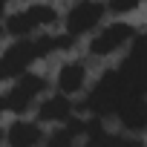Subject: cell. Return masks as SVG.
Listing matches in <instances>:
<instances>
[{
  "label": "cell",
  "mask_w": 147,
  "mask_h": 147,
  "mask_svg": "<svg viewBox=\"0 0 147 147\" xmlns=\"http://www.w3.org/2000/svg\"><path fill=\"white\" fill-rule=\"evenodd\" d=\"M40 61V52H38V43L35 38H23V40H15L12 46L3 49V55H0V78H23L29 66Z\"/></svg>",
  "instance_id": "6da1fadb"
},
{
  "label": "cell",
  "mask_w": 147,
  "mask_h": 147,
  "mask_svg": "<svg viewBox=\"0 0 147 147\" xmlns=\"http://www.w3.org/2000/svg\"><path fill=\"white\" fill-rule=\"evenodd\" d=\"M46 87H49V81L43 78V75H38V72H26L23 78H18L12 87H9V92L3 95V110L6 113H26L32 104H35V98L40 95V92H46Z\"/></svg>",
  "instance_id": "7a4b0ae2"
},
{
  "label": "cell",
  "mask_w": 147,
  "mask_h": 147,
  "mask_svg": "<svg viewBox=\"0 0 147 147\" xmlns=\"http://www.w3.org/2000/svg\"><path fill=\"white\" fill-rule=\"evenodd\" d=\"M136 38H138V32H136L130 23H124V20L107 23L98 35H92V40H90V55H95V58H107V55L118 52L121 46H127V43L136 40Z\"/></svg>",
  "instance_id": "3957f363"
},
{
  "label": "cell",
  "mask_w": 147,
  "mask_h": 147,
  "mask_svg": "<svg viewBox=\"0 0 147 147\" xmlns=\"http://www.w3.org/2000/svg\"><path fill=\"white\" fill-rule=\"evenodd\" d=\"M107 6L104 3H95V0H84V3H75L69 12H66V35L72 38H81L87 32H92L101 18H104Z\"/></svg>",
  "instance_id": "277c9868"
},
{
  "label": "cell",
  "mask_w": 147,
  "mask_h": 147,
  "mask_svg": "<svg viewBox=\"0 0 147 147\" xmlns=\"http://www.w3.org/2000/svg\"><path fill=\"white\" fill-rule=\"evenodd\" d=\"M43 138V127L40 121H26L18 118L6 127V144L9 147H38Z\"/></svg>",
  "instance_id": "5b68a950"
},
{
  "label": "cell",
  "mask_w": 147,
  "mask_h": 147,
  "mask_svg": "<svg viewBox=\"0 0 147 147\" xmlns=\"http://www.w3.org/2000/svg\"><path fill=\"white\" fill-rule=\"evenodd\" d=\"M87 84V66L81 61H66L61 69H58V92L61 95H75L81 92Z\"/></svg>",
  "instance_id": "8992f818"
},
{
  "label": "cell",
  "mask_w": 147,
  "mask_h": 147,
  "mask_svg": "<svg viewBox=\"0 0 147 147\" xmlns=\"http://www.w3.org/2000/svg\"><path fill=\"white\" fill-rule=\"evenodd\" d=\"M38 121L40 124H55V121H72V98L69 95H61V92H55V95H49L40 107H38Z\"/></svg>",
  "instance_id": "52a82bcc"
},
{
  "label": "cell",
  "mask_w": 147,
  "mask_h": 147,
  "mask_svg": "<svg viewBox=\"0 0 147 147\" xmlns=\"http://www.w3.org/2000/svg\"><path fill=\"white\" fill-rule=\"evenodd\" d=\"M118 124L127 133H144L147 130V98H133L118 110Z\"/></svg>",
  "instance_id": "ba28073f"
},
{
  "label": "cell",
  "mask_w": 147,
  "mask_h": 147,
  "mask_svg": "<svg viewBox=\"0 0 147 147\" xmlns=\"http://www.w3.org/2000/svg\"><path fill=\"white\" fill-rule=\"evenodd\" d=\"M81 136H87V121L72 118L69 124L58 127V130L46 138L43 147H78V138H81Z\"/></svg>",
  "instance_id": "9c48e42d"
},
{
  "label": "cell",
  "mask_w": 147,
  "mask_h": 147,
  "mask_svg": "<svg viewBox=\"0 0 147 147\" xmlns=\"http://www.w3.org/2000/svg\"><path fill=\"white\" fill-rule=\"evenodd\" d=\"M3 23H6V26H3V32H6V35H12V38H18V40L29 38V35L38 29V26L32 23V18H29V12H26V9L6 15V20H3Z\"/></svg>",
  "instance_id": "30bf717a"
},
{
  "label": "cell",
  "mask_w": 147,
  "mask_h": 147,
  "mask_svg": "<svg viewBox=\"0 0 147 147\" xmlns=\"http://www.w3.org/2000/svg\"><path fill=\"white\" fill-rule=\"evenodd\" d=\"M26 12H29V18H32V23L40 29V26H52V23H58V12L52 9V6H46V3H35V6H26Z\"/></svg>",
  "instance_id": "8fae6325"
}]
</instances>
